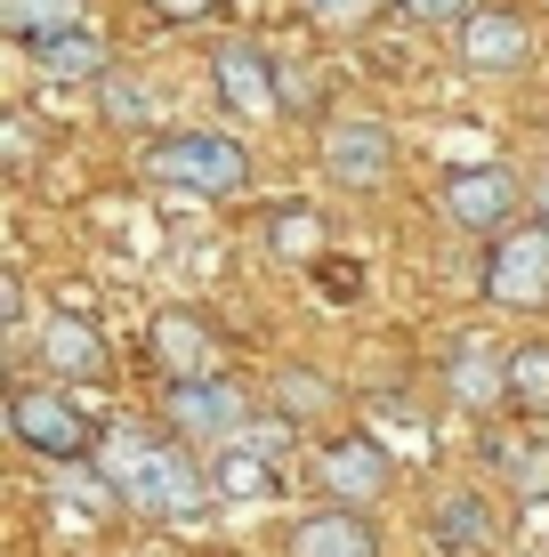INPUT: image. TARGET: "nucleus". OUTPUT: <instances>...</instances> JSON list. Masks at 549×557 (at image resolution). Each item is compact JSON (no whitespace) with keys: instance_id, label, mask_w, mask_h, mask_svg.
<instances>
[{"instance_id":"f257e3e1","label":"nucleus","mask_w":549,"mask_h":557,"mask_svg":"<svg viewBox=\"0 0 549 557\" xmlns=\"http://www.w3.org/2000/svg\"><path fill=\"white\" fill-rule=\"evenodd\" d=\"M105 485H113V502L129 517H146V525H202V517L219 509V476L186 436L122 429L105 445Z\"/></svg>"},{"instance_id":"f03ea898","label":"nucleus","mask_w":549,"mask_h":557,"mask_svg":"<svg viewBox=\"0 0 549 557\" xmlns=\"http://www.w3.org/2000/svg\"><path fill=\"white\" fill-rule=\"evenodd\" d=\"M146 178L178 186V195H242L251 186V153L226 129H162L146 146Z\"/></svg>"},{"instance_id":"7ed1b4c3","label":"nucleus","mask_w":549,"mask_h":557,"mask_svg":"<svg viewBox=\"0 0 549 557\" xmlns=\"http://www.w3.org/2000/svg\"><path fill=\"white\" fill-rule=\"evenodd\" d=\"M9 429H16V445H25V453L57 460V469H73V460L98 453V420L73 405L65 380H57V388H16L9 396Z\"/></svg>"},{"instance_id":"20e7f679","label":"nucleus","mask_w":549,"mask_h":557,"mask_svg":"<svg viewBox=\"0 0 549 557\" xmlns=\"http://www.w3.org/2000/svg\"><path fill=\"white\" fill-rule=\"evenodd\" d=\"M251 420H259V412H251V396H242L226 372L170 380V396H162V429H170V436H186L195 453H219L226 436H242Z\"/></svg>"},{"instance_id":"39448f33","label":"nucleus","mask_w":549,"mask_h":557,"mask_svg":"<svg viewBox=\"0 0 549 557\" xmlns=\"http://www.w3.org/2000/svg\"><path fill=\"white\" fill-rule=\"evenodd\" d=\"M485 299L517 307V315L549 307V226L541 219H517L501 235H485Z\"/></svg>"},{"instance_id":"423d86ee","label":"nucleus","mask_w":549,"mask_h":557,"mask_svg":"<svg viewBox=\"0 0 549 557\" xmlns=\"http://www.w3.org/2000/svg\"><path fill=\"white\" fill-rule=\"evenodd\" d=\"M525 202H534V178H517V170H501V162L452 170L445 195H437V210L461 226V235H501V226H517Z\"/></svg>"},{"instance_id":"0eeeda50","label":"nucleus","mask_w":549,"mask_h":557,"mask_svg":"<svg viewBox=\"0 0 549 557\" xmlns=\"http://www.w3.org/2000/svg\"><path fill=\"white\" fill-rule=\"evenodd\" d=\"M283 445H291V420L267 412V420H251L242 436H226V445L211 453V476H219V502H275V485H283Z\"/></svg>"},{"instance_id":"6e6552de","label":"nucleus","mask_w":549,"mask_h":557,"mask_svg":"<svg viewBox=\"0 0 549 557\" xmlns=\"http://www.w3.org/2000/svg\"><path fill=\"white\" fill-rule=\"evenodd\" d=\"M324 178L348 186V195H372V186L396 178V129L372 122V113H348V122L324 129Z\"/></svg>"},{"instance_id":"1a4fd4ad","label":"nucleus","mask_w":549,"mask_h":557,"mask_svg":"<svg viewBox=\"0 0 549 557\" xmlns=\"http://www.w3.org/2000/svg\"><path fill=\"white\" fill-rule=\"evenodd\" d=\"M452 41H461V65H469V73L501 82V73H517L525 57H534V16L509 9V0H477V9H469V25H452Z\"/></svg>"},{"instance_id":"9d476101","label":"nucleus","mask_w":549,"mask_h":557,"mask_svg":"<svg viewBox=\"0 0 549 557\" xmlns=\"http://www.w3.org/2000/svg\"><path fill=\"white\" fill-rule=\"evenodd\" d=\"M211 82H219V106L235 122H275L283 113V82H275V57L259 41H219L211 57Z\"/></svg>"},{"instance_id":"9b49d317","label":"nucleus","mask_w":549,"mask_h":557,"mask_svg":"<svg viewBox=\"0 0 549 557\" xmlns=\"http://www.w3.org/2000/svg\"><path fill=\"white\" fill-rule=\"evenodd\" d=\"M445 396L461 412H509V348H494L485 332H452L445 348Z\"/></svg>"},{"instance_id":"f8f14e48","label":"nucleus","mask_w":549,"mask_h":557,"mask_svg":"<svg viewBox=\"0 0 549 557\" xmlns=\"http://www.w3.org/2000/svg\"><path fill=\"white\" fill-rule=\"evenodd\" d=\"M315 485H324V502L372 509L396 485V460H388V445H372V436H332V445L315 453Z\"/></svg>"},{"instance_id":"ddd939ff","label":"nucleus","mask_w":549,"mask_h":557,"mask_svg":"<svg viewBox=\"0 0 549 557\" xmlns=\"http://www.w3.org/2000/svg\"><path fill=\"white\" fill-rule=\"evenodd\" d=\"M428 542H437L445 557H477V549L501 542V509L485 502L477 485H452V493L428 502Z\"/></svg>"},{"instance_id":"4468645a","label":"nucleus","mask_w":549,"mask_h":557,"mask_svg":"<svg viewBox=\"0 0 549 557\" xmlns=\"http://www.w3.org/2000/svg\"><path fill=\"white\" fill-rule=\"evenodd\" d=\"M146 339H154V363L170 380H202L219 372V332L195 315V307H162L154 323H146Z\"/></svg>"},{"instance_id":"2eb2a0df","label":"nucleus","mask_w":549,"mask_h":557,"mask_svg":"<svg viewBox=\"0 0 549 557\" xmlns=\"http://www.w3.org/2000/svg\"><path fill=\"white\" fill-rule=\"evenodd\" d=\"M291 557H380V525L348 502H324L291 525Z\"/></svg>"},{"instance_id":"dca6fc26","label":"nucleus","mask_w":549,"mask_h":557,"mask_svg":"<svg viewBox=\"0 0 549 557\" xmlns=\"http://www.w3.org/2000/svg\"><path fill=\"white\" fill-rule=\"evenodd\" d=\"M41 363L65 380V388H89V380H105L113 356H105V339L89 332L82 315H49V323H41Z\"/></svg>"},{"instance_id":"f3484780","label":"nucleus","mask_w":549,"mask_h":557,"mask_svg":"<svg viewBox=\"0 0 549 557\" xmlns=\"http://www.w3.org/2000/svg\"><path fill=\"white\" fill-rule=\"evenodd\" d=\"M0 33L25 49H49L65 33H89V0H0Z\"/></svg>"},{"instance_id":"a211bd4d","label":"nucleus","mask_w":549,"mask_h":557,"mask_svg":"<svg viewBox=\"0 0 549 557\" xmlns=\"http://www.w3.org/2000/svg\"><path fill=\"white\" fill-rule=\"evenodd\" d=\"M89 89H98V113L113 129H154V89H146L138 65H105Z\"/></svg>"},{"instance_id":"6ab92c4d","label":"nucleus","mask_w":549,"mask_h":557,"mask_svg":"<svg viewBox=\"0 0 549 557\" xmlns=\"http://www.w3.org/2000/svg\"><path fill=\"white\" fill-rule=\"evenodd\" d=\"M509 412L549 420V339H517L509 348Z\"/></svg>"},{"instance_id":"aec40b11","label":"nucleus","mask_w":549,"mask_h":557,"mask_svg":"<svg viewBox=\"0 0 549 557\" xmlns=\"http://www.w3.org/2000/svg\"><path fill=\"white\" fill-rule=\"evenodd\" d=\"M267 405H275V412H283V420L299 429V420L332 412V405H339V388H332L324 372H308V363H283V372L267 380Z\"/></svg>"},{"instance_id":"412c9836","label":"nucleus","mask_w":549,"mask_h":557,"mask_svg":"<svg viewBox=\"0 0 549 557\" xmlns=\"http://www.w3.org/2000/svg\"><path fill=\"white\" fill-rule=\"evenodd\" d=\"M267 251H275V259H324V210L283 202L275 219H267Z\"/></svg>"},{"instance_id":"4be33fe9","label":"nucleus","mask_w":549,"mask_h":557,"mask_svg":"<svg viewBox=\"0 0 549 557\" xmlns=\"http://www.w3.org/2000/svg\"><path fill=\"white\" fill-rule=\"evenodd\" d=\"M33 57H41V82H98V73L113 65V57L98 49V33H65V41H49Z\"/></svg>"},{"instance_id":"5701e85b","label":"nucleus","mask_w":549,"mask_h":557,"mask_svg":"<svg viewBox=\"0 0 549 557\" xmlns=\"http://www.w3.org/2000/svg\"><path fill=\"white\" fill-rule=\"evenodd\" d=\"M494 469L517 502H549V445H494Z\"/></svg>"},{"instance_id":"b1692460","label":"nucleus","mask_w":549,"mask_h":557,"mask_svg":"<svg viewBox=\"0 0 549 557\" xmlns=\"http://www.w3.org/2000/svg\"><path fill=\"white\" fill-rule=\"evenodd\" d=\"M299 16H308L315 33H364L372 16H380V0H299Z\"/></svg>"},{"instance_id":"393cba45","label":"nucleus","mask_w":549,"mask_h":557,"mask_svg":"<svg viewBox=\"0 0 549 557\" xmlns=\"http://www.w3.org/2000/svg\"><path fill=\"white\" fill-rule=\"evenodd\" d=\"M396 9H404L412 25H469V9H477V0H396Z\"/></svg>"},{"instance_id":"a878e982","label":"nucleus","mask_w":549,"mask_h":557,"mask_svg":"<svg viewBox=\"0 0 549 557\" xmlns=\"http://www.w3.org/2000/svg\"><path fill=\"white\" fill-rule=\"evenodd\" d=\"M146 9H154V16H170V25H186V16H202L211 0H146Z\"/></svg>"},{"instance_id":"bb28decb","label":"nucleus","mask_w":549,"mask_h":557,"mask_svg":"<svg viewBox=\"0 0 549 557\" xmlns=\"http://www.w3.org/2000/svg\"><path fill=\"white\" fill-rule=\"evenodd\" d=\"M534 219L549 226V170H534Z\"/></svg>"}]
</instances>
